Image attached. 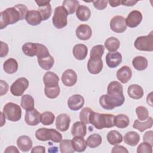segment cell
<instances>
[{
	"label": "cell",
	"mask_w": 153,
	"mask_h": 153,
	"mask_svg": "<svg viewBox=\"0 0 153 153\" xmlns=\"http://www.w3.org/2000/svg\"><path fill=\"white\" fill-rule=\"evenodd\" d=\"M27 12V8L23 4H17L14 7L6 8L0 13V29H3L8 25L23 20Z\"/></svg>",
	"instance_id": "cell-1"
},
{
	"label": "cell",
	"mask_w": 153,
	"mask_h": 153,
	"mask_svg": "<svg viewBox=\"0 0 153 153\" xmlns=\"http://www.w3.org/2000/svg\"><path fill=\"white\" fill-rule=\"evenodd\" d=\"M114 117L115 116L112 114H100L92 111L90 115L89 123L99 130L111 128L115 126Z\"/></svg>",
	"instance_id": "cell-2"
},
{
	"label": "cell",
	"mask_w": 153,
	"mask_h": 153,
	"mask_svg": "<svg viewBox=\"0 0 153 153\" xmlns=\"http://www.w3.org/2000/svg\"><path fill=\"white\" fill-rule=\"evenodd\" d=\"M36 138L41 141L51 140L55 143H60L62 140V134L54 128H39L35 132Z\"/></svg>",
	"instance_id": "cell-3"
},
{
	"label": "cell",
	"mask_w": 153,
	"mask_h": 153,
	"mask_svg": "<svg viewBox=\"0 0 153 153\" xmlns=\"http://www.w3.org/2000/svg\"><path fill=\"white\" fill-rule=\"evenodd\" d=\"M125 97L124 94L115 96L108 94H103L99 98V103L105 109L112 110L115 107L121 106L124 103Z\"/></svg>",
	"instance_id": "cell-4"
},
{
	"label": "cell",
	"mask_w": 153,
	"mask_h": 153,
	"mask_svg": "<svg viewBox=\"0 0 153 153\" xmlns=\"http://www.w3.org/2000/svg\"><path fill=\"white\" fill-rule=\"evenodd\" d=\"M6 118L11 121L16 122L20 120L22 109L19 105L13 102H8L5 105L2 111Z\"/></svg>",
	"instance_id": "cell-5"
},
{
	"label": "cell",
	"mask_w": 153,
	"mask_h": 153,
	"mask_svg": "<svg viewBox=\"0 0 153 153\" xmlns=\"http://www.w3.org/2000/svg\"><path fill=\"white\" fill-rule=\"evenodd\" d=\"M68 13L63 6H58L54 9L52 19L53 25L57 29H62L68 24Z\"/></svg>",
	"instance_id": "cell-6"
},
{
	"label": "cell",
	"mask_w": 153,
	"mask_h": 153,
	"mask_svg": "<svg viewBox=\"0 0 153 153\" xmlns=\"http://www.w3.org/2000/svg\"><path fill=\"white\" fill-rule=\"evenodd\" d=\"M134 45L137 50L140 51H152L153 31H151L148 35L137 37L134 41Z\"/></svg>",
	"instance_id": "cell-7"
},
{
	"label": "cell",
	"mask_w": 153,
	"mask_h": 153,
	"mask_svg": "<svg viewBox=\"0 0 153 153\" xmlns=\"http://www.w3.org/2000/svg\"><path fill=\"white\" fill-rule=\"evenodd\" d=\"M29 81L25 77L17 79L11 85L10 91L15 96H21L29 87Z\"/></svg>",
	"instance_id": "cell-8"
},
{
	"label": "cell",
	"mask_w": 153,
	"mask_h": 153,
	"mask_svg": "<svg viewBox=\"0 0 153 153\" xmlns=\"http://www.w3.org/2000/svg\"><path fill=\"white\" fill-rule=\"evenodd\" d=\"M110 27L116 33H123L127 29L126 19L121 16H115L110 21Z\"/></svg>",
	"instance_id": "cell-9"
},
{
	"label": "cell",
	"mask_w": 153,
	"mask_h": 153,
	"mask_svg": "<svg viewBox=\"0 0 153 153\" xmlns=\"http://www.w3.org/2000/svg\"><path fill=\"white\" fill-rule=\"evenodd\" d=\"M41 114L33 108L30 111H26L25 115V121L29 126H35L41 122Z\"/></svg>",
	"instance_id": "cell-10"
},
{
	"label": "cell",
	"mask_w": 153,
	"mask_h": 153,
	"mask_svg": "<svg viewBox=\"0 0 153 153\" xmlns=\"http://www.w3.org/2000/svg\"><path fill=\"white\" fill-rule=\"evenodd\" d=\"M142 20V14L138 10L131 11L126 19V25L129 27H137Z\"/></svg>",
	"instance_id": "cell-11"
},
{
	"label": "cell",
	"mask_w": 153,
	"mask_h": 153,
	"mask_svg": "<svg viewBox=\"0 0 153 153\" xmlns=\"http://www.w3.org/2000/svg\"><path fill=\"white\" fill-rule=\"evenodd\" d=\"M62 81L63 84L67 87L74 86L77 81V75L76 73L71 69L65 70L62 74Z\"/></svg>",
	"instance_id": "cell-12"
},
{
	"label": "cell",
	"mask_w": 153,
	"mask_h": 153,
	"mask_svg": "<svg viewBox=\"0 0 153 153\" xmlns=\"http://www.w3.org/2000/svg\"><path fill=\"white\" fill-rule=\"evenodd\" d=\"M71 123V118L69 115L62 113L57 115L56 120V128L60 131H66L68 130Z\"/></svg>",
	"instance_id": "cell-13"
},
{
	"label": "cell",
	"mask_w": 153,
	"mask_h": 153,
	"mask_svg": "<svg viewBox=\"0 0 153 153\" xmlns=\"http://www.w3.org/2000/svg\"><path fill=\"white\" fill-rule=\"evenodd\" d=\"M84 99L80 94H74L69 97L68 100V106L72 111L80 109L84 105Z\"/></svg>",
	"instance_id": "cell-14"
},
{
	"label": "cell",
	"mask_w": 153,
	"mask_h": 153,
	"mask_svg": "<svg viewBox=\"0 0 153 153\" xmlns=\"http://www.w3.org/2000/svg\"><path fill=\"white\" fill-rule=\"evenodd\" d=\"M76 37L83 41L89 39L92 35V29L91 27L86 24H82L79 25L75 30Z\"/></svg>",
	"instance_id": "cell-15"
},
{
	"label": "cell",
	"mask_w": 153,
	"mask_h": 153,
	"mask_svg": "<svg viewBox=\"0 0 153 153\" xmlns=\"http://www.w3.org/2000/svg\"><path fill=\"white\" fill-rule=\"evenodd\" d=\"M122 62V55L118 51L109 52L106 56V63L108 67L114 68L117 67Z\"/></svg>",
	"instance_id": "cell-16"
},
{
	"label": "cell",
	"mask_w": 153,
	"mask_h": 153,
	"mask_svg": "<svg viewBox=\"0 0 153 153\" xmlns=\"http://www.w3.org/2000/svg\"><path fill=\"white\" fill-rule=\"evenodd\" d=\"M117 78L122 83H127L132 76V71L128 66H123L117 72Z\"/></svg>",
	"instance_id": "cell-17"
},
{
	"label": "cell",
	"mask_w": 153,
	"mask_h": 153,
	"mask_svg": "<svg viewBox=\"0 0 153 153\" xmlns=\"http://www.w3.org/2000/svg\"><path fill=\"white\" fill-rule=\"evenodd\" d=\"M103 69V61L102 59H89L87 63V69L91 74H98Z\"/></svg>",
	"instance_id": "cell-18"
},
{
	"label": "cell",
	"mask_w": 153,
	"mask_h": 153,
	"mask_svg": "<svg viewBox=\"0 0 153 153\" xmlns=\"http://www.w3.org/2000/svg\"><path fill=\"white\" fill-rule=\"evenodd\" d=\"M17 145L21 151L27 152L29 151L32 147V141L28 136L22 135L17 138Z\"/></svg>",
	"instance_id": "cell-19"
},
{
	"label": "cell",
	"mask_w": 153,
	"mask_h": 153,
	"mask_svg": "<svg viewBox=\"0 0 153 153\" xmlns=\"http://www.w3.org/2000/svg\"><path fill=\"white\" fill-rule=\"evenodd\" d=\"M59 78L55 73L50 71L45 72L43 76V82L45 87H53L59 85Z\"/></svg>",
	"instance_id": "cell-20"
},
{
	"label": "cell",
	"mask_w": 153,
	"mask_h": 153,
	"mask_svg": "<svg viewBox=\"0 0 153 153\" xmlns=\"http://www.w3.org/2000/svg\"><path fill=\"white\" fill-rule=\"evenodd\" d=\"M25 20L29 25L32 26H37L42 21L40 13L36 10L28 11L26 15Z\"/></svg>",
	"instance_id": "cell-21"
},
{
	"label": "cell",
	"mask_w": 153,
	"mask_h": 153,
	"mask_svg": "<svg viewBox=\"0 0 153 153\" xmlns=\"http://www.w3.org/2000/svg\"><path fill=\"white\" fill-rule=\"evenodd\" d=\"M72 53L76 59L78 60H82L85 59L87 55L88 48L83 44H78L74 45Z\"/></svg>",
	"instance_id": "cell-22"
},
{
	"label": "cell",
	"mask_w": 153,
	"mask_h": 153,
	"mask_svg": "<svg viewBox=\"0 0 153 153\" xmlns=\"http://www.w3.org/2000/svg\"><path fill=\"white\" fill-rule=\"evenodd\" d=\"M39 43L26 42L22 45V49L23 53L29 57L36 56L39 51Z\"/></svg>",
	"instance_id": "cell-23"
},
{
	"label": "cell",
	"mask_w": 153,
	"mask_h": 153,
	"mask_svg": "<svg viewBox=\"0 0 153 153\" xmlns=\"http://www.w3.org/2000/svg\"><path fill=\"white\" fill-rule=\"evenodd\" d=\"M107 94L115 96L123 95V85L118 81H111L108 85Z\"/></svg>",
	"instance_id": "cell-24"
},
{
	"label": "cell",
	"mask_w": 153,
	"mask_h": 153,
	"mask_svg": "<svg viewBox=\"0 0 153 153\" xmlns=\"http://www.w3.org/2000/svg\"><path fill=\"white\" fill-rule=\"evenodd\" d=\"M87 133V127L82 121H76L74 123L71 128V134L74 136L84 137Z\"/></svg>",
	"instance_id": "cell-25"
},
{
	"label": "cell",
	"mask_w": 153,
	"mask_h": 153,
	"mask_svg": "<svg viewBox=\"0 0 153 153\" xmlns=\"http://www.w3.org/2000/svg\"><path fill=\"white\" fill-rule=\"evenodd\" d=\"M127 93L133 99H140L143 96V90L138 84H131L127 88Z\"/></svg>",
	"instance_id": "cell-26"
},
{
	"label": "cell",
	"mask_w": 153,
	"mask_h": 153,
	"mask_svg": "<svg viewBox=\"0 0 153 153\" xmlns=\"http://www.w3.org/2000/svg\"><path fill=\"white\" fill-rule=\"evenodd\" d=\"M37 59L39 66L44 70L48 71L51 69L54 65V59L50 54Z\"/></svg>",
	"instance_id": "cell-27"
},
{
	"label": "cell",
	"mask_w": 153,
	"mask_h": 153,
	"mask_svg": "<svg viewBox=\"0 0 153 153\" xmlns=\"http://www.w3.org/2000/svg\"><path fill=\"white\" fill-rule=\"evenodd\" d=\"M71 141L73 148L75 151L81 152H84L87 148V145L84 137L74 136Z\"/></svg>",
	"instance_id": "cell-28"
},
{
	"label": "cell",
	"mask_w": 153,
	"mask_h": 153,
	"mask_svg": "<svg viewBox=\"0 0 153 153\" xmlns=\"http://www.w3.org/2000/svg\"><path fill=\"white\" fill-rule=\"evenodd\" d=\"M124 141L127 145L134 146L140 141V135L134 131H128L124 136Z\"/></svg>",
	"instance_id": "cell-29"
},
{
	"label": "cell",
	"mask_w": 153,
	"mask_h": 153,
	"mask_svg": "<svg viewBox=\"0 0 153 153\" xmlns=\"http://www.w3.org/2000/svg\"><path fill=\"white\" fill-rule=\"evenodd\" d=\"M18 63L13 58H10L6 60L3 64L4 71L8 74H13L17 72L18 69Z\"/></svg>",
	"instance_id": "cell-30"
},
{
	"label": "cell",
	"mask_w": 153,
	"mask_h": 153,
	"mask_svg": "<svg viewBox=\"0 0 153 153\" xmlns=\"http://www.w3.org/2000/svg\"><path fill=\"white\" fill-rule=\"evenodd\" d=\"M153 120L152 117H148L144 122H141L138 120H135L133 124V127L136 130H138L140 132H143L146 129L151 128L152 127Z\"/></svg>",
	"instance_id": "cell-31"
},
{
	"label": "cell",
	"mask_w": 153,
	"mask_h": 153,
	"mask_svg": "<svg viewBox=\"0 0 153 153\" xmlns=\"http://www.w3.org/2000/svg\"><path fill=\"white\" fill-rule=\"evenodd\" d=\"M130 123L128 117L124 114H120L114 117V126L119 128H126Z\"/></svg>",
	"instance_id": "cell-32"
},
{
	"label": "cell",
	"mask_w": 153,
	"mask_h": 153,
	"mask_svg": "<svg viewBox=\"0 0 153 153\" xmlns=\"http://www.w3.org/2000/svg\"><path fill=\"white\" fill-rule=\"evenodd\" d=\"M106 139L108 142L112 145H118L122 142L123 136L117 130H111L106 135Z\"/></svg>",
	"instance_id": "cell-33"
},
{
	"label": "cell",
	"mask_w": 153,
	"mask_h": 153,
	"mask_svg": "<svg viewBox=\"0 0 153 153\" xmlns=\"http://www.w3.org/2000/svg\"><path fill=\"white\" fill-rule=\"evenodd\" d=\"M76 16L81 21H87L91 16V11L87 6L79 5L76 11Z\"/></svg>",
	"instance_id": "cell-34"
},
{
	"label": "cell",
	"mask_w": 153,
	"mask_h": 153,
	"mask_svg": "<svg viewBox=\"0 0 153 153\" xmlns=\"http://www.w3.org/2000/svg\"><path fill=\"white\" fill-rule=\"evenodd\" d=\"M148 60L143 56H138L132 60V65L137 71H143L148 66Z\"/></svg>",
	"instance_id": "cell-35"
},
{
	"label": "cell",
	"mask_w": 153,
	"mask_h": 153,
	"mask_svg": "<svg viewBox=\"0 0 153 153\" xmlns=\"http://www.w3.org/2000/svg\"><path fill=\"white\" fill-rule=\"evenodd\" d=\"M120 42L115 37L111 36L105 41V47L109 52H115L120 47Z\"/></svg>",
	"instance_id": "cell-36"
},
{
	"label": "cell",
	"mask_w": 153,
	"mask_h": 153,
	"mask_svg": "<svg viewBox=\"0 0 153 153\" xmlns=\"http://www.w3.org/2000/svg\"><path fill=\"white\" fill-rule=\"evenodd\" d=\"M102 136L97 133H93L88 137L86 140V144L91 148H95L99 146L102 143Z\"/></svg>",
	"instance_id": "cell-37"
},
{
	"label": "cell",
	"mask_w": 153,
	"mask_h": 153,
	"mask_svg": "<svg viewBox=\"0 0 153 153\" xmlns=\"http://www.w3.org/2000/svg\"><path fill=\"white\" fill-rule=\"evenodd\" d=\"M34 99L29 94H24L21 98V106L26 111H30L34 108Z\"/></svg>",
	"instance_id": "cell-38"
},
{
	"label": "cell",
	"mask_w": 153,
	"mask_h": 153,
	"mask_svg": "<svg viewBox=\"0 0 153 153\" xmlns=\"http://www.w3.org/2000/svg\"><path fill=\"white\" fill-rule=\"evenodd\" d=\"M62 6L65 8L68 14H74L79 6V1L76 0H65L62 3Z\"/></svg>",
	"instance_id": "cell-39"
},
{
	"label": "cell",
	"mask_w": 153,
	"mask_h": 153,
	"mask_svg": "<svg viewBox=\"0 0 153 153\" xmlns=\"http://www.w3.org/2000/svg\"><path fill=\"white\" fill-rule=\"evenodd\" d=\"M105 50V47L102 45H96L93 46L90 51V58L93 59H102Z\"/></svg>",
	"instance_id": "cell-40"
},
{
	"label": "cell",
	"mask_w": 153,
	"mask_h": 153,
	"mask_svg": "<svg viewBox=\"0 0 153 153\" xmlns=\"http://www.w3.org/2000/svg\"><path fill=\"white\" fill-rule=\"evenodd\" d=\"M59 148L62 153H73L75 151L72 145V141L69 139L62 140L60 142Z\"/></svg>",
	"instance_id": "cell-41"
},
{
	"label": "cell",
	"mask_w": 153,
	"mask_h": 153,
	"mask_svg": "<svg viewBox=\"0 0 153 153\" xmlns=\"http://www.w3.org/2000/svg\"><path fill=\"white\" fill-rule=\"evenodd\" d=\"M38 11H39V13L41 16L42 20L43 21L47 20L48 19L50 18L51 14L52 11H51V6L50 5V3L39 7Z\"/></svg>",
	"instance_id": "cell-42"
},
{
	"label": "cell",
	"mask_w": 153,
	"mask_h": 153,
	"mask_svg": "<svg viewBox=\"0 0 153 153\" xmlns=\"http://www.w3.org/2000/svg\"><path fill=\"white\" fill-rule=\"evenodd\" d=\"M55 119V115L50 111H45L41 114V123L45 126H49L53 123Z\"/></svg>",
	"instance_id": "cell-43"
},
{
	"label": "cell",
	"mask_w": 153,
	"mask_h": 153,
	"mask_svg": "<svg viewBox=\"0 0 153 153\" xmlns=\"http://www.w3.org/2000/svg\"><path fill=\"white\" fill-rule=\"evenodd\" d=\"M60 93V88L59 85L53 87L44 88V93L45 96L49 99H55L58 97Z\"/></svg>",
	"instance_id": "cell-44"
},
{
	"label": "cell",
	"mask_w": 153,
	"mask_h": 153,
	"mask_svg": "<svg viewBox=\"0 0 153 153\" xmlns=\"http://www.w3.org/2000/svg\"><path fill=\"white\" fill-rule=\"evenodd\" d=\"M136 114L139 121H143L149 117V112L147 108L143 106H139L136 108Z\"/></svg>",
	"instance_id": "cell-45"
},
{
	"label": "cell",
	"mask_w": 153,
	"mask_h": 153,
	"mask_svg": "<svg viewBox=\"0 0 153 153\" xmlns=\"http://www.w3.org/2000/svg\"><path fill=\"white\" fill-rule=\"evenodd\" d=\"M92 109L88 107L84 108L79 112V119L81 121L83 122L85 124H90L89 118Z\"/></svg>",
	"instance_id": "cell-46"
},
{
	"label": "cell",
	"mask_w": 153,
	"mask_h": 153,
	"mask_svg": "<svg viewBox=\"0 0 153 153\" xmlns=\"http://www.w3.org/2000/svg\"><path fill=\"white\" fill-rule=\"evenodd\" d=\"M137 153H152V146L149 143L143 142L141 143L137 148Z\"/></svg>",
	"instance_id": "cell-47"
},
{
	"label": "cell",
	"mask_w": 153,
	"mask_h": 153,
	"mask_svg": "<svg viewBox=\"0 0 153 153\" xmlns=\"http://www.w3.org/2000/svg\"><path fill=\"white\" fill-rule=\"evenodd\" d=\"M93 6L94 8L99 10H103L106 8L108 1L106 0L105 1H92Z\"/></svg>",
	"instance_id": "cell-48"
},
{
	"label": "cell",
	"mask_w": 153,
	"mask_h": 153,
	"mask_svg": "<svg viewBox=\"0 0 153 153\" xmlns=\"http://www.w3.org/2000/svg\"><path fill=\"white\" fill-rule=\"evenodd\" d=\"M153 131L152 130L147 131L145 133L143 136V142L149 143L151 145L153 146V137H152Z\"/></svg>",
	"instance_id": "cell-49"
},
{
	"label": "cell",
	"mask_w": 153,
	"mask_h": 153,
	"mask_svg": "<svg viewBox=\"0 0 153 153\" xmlns=\"http://www.w3.org/2000/svg\"><path fill=\"white\" fill-rule=\"evenodd\" d=\"M9 48L8 45L7 43L1 41V50H0V57H4L6 56L8 53Z\"/></svg>",
	"instance_id": "cell-50"
},
{
	"label": "cell",
	"mask_w": 153,
	"mask_h": 153,
	"mask_svg": "<svg viewBox=\"0 0 153 153\" xmlns=\"http://www.w3.org/2000/svg\"><path fill=\"white\" fill-rule=\"evenodd\" d=\"M0 96H2L8 92L9 86L8 83L2 79L0 80Z\"/></svg>",
	"instance_id": "cell-51"
},
{
	"label": "cell",
	"mask_w": 153,
	"mask_h": 153,
	"mask_svg": "<svg viewBox=\"0 0 153 153\" xmlns=\"http://www.w3.org/2000/svg\"><path fill=\"white\" fill-rule=\"evenodd\" d=\"M112 153H118V152H123V153H128V151L127 149V148L121 145H114V146L112 148V151H111Z\"/></svg>",
	"instance_id": "cell-52"
},
{
	"label": "cell",
	"mask_w": 153,
	"mask_h": 153,
	"mask_svg": "<svg viewBox=\"0 0 153 153\" xmlns=\"http://www.w3.org/2000/svg\"><path fill=\"white\" fill-rule=\"evenodd\" d=\"M32 153H45V148L43 146L38 145L32 148L31 150Z\"/></svg>",
	"instance_id": "cell-53"
},
{
	"label": "cell",
	"mask_w": 153,
	"mask_h": 153,
	"mask_svg": "<svg viewBox=\"0 0 153 153\" xmlns=\"http://www.w3.org/2000/svg\"><path fill=\"white\" fill-rule=\"evenodd\" d=\"M5 153H19V149L15 146H9L4 151Z\"/></svg>",
	"instance_id": "cell-54"
},
{
	"label": "cell",
	"mask_w": 153,
	"mask_h": 153,
	"mask_svg": "<svg viewBox=\"0 0 153 153\" xmlns=\"http://www.w3.org/2000/svg\"><path fill=\"white\" fill-rule=\"evenodd\" d=\"M137 1H133V0H129V1H121V4L123 5L127 6V7H131L137 3Z\"/></svg>",
	"instance_id": "cell-55"
},
{
	"label": "cell",
	"mask_w": 153,
	"mask_h": 153,
	"mask_svg": "<svg viewBox=\"0 0 153 153\" xmlns=\"http://www.w3.org/2000/svg\"><path fill=\"white\" fill-rule=\"evenodd\" d=\"M108 3L112 7H116L119 6L121 4V1H114V0H109L108 1Z\"/></svg>",
	"instance_id": "cell-56"
},
{
	"label": "cell",
	"mask_w": 153,
	"mask_h": 153,
	"mask_svg": "<svg viewBox=\"0 0 153 153\" xmlns=\"http://www.w3.org/2000/svg\"><path fill=\"white\" fill-rule=\"evenodd\" d=\"M35 2L38 5V7L47 4H48L50 2V1H45V0H39V1H35Z\"/></svg>",
	"instance_id": "cell-57"
},
{
	"label": "cell",
	"mask_w": 153,
	"mask_h": 153,
	"mask_svg": "<svg viewBox=\"0 0 153 153\" xmlns=\"http://www.w3.org/2000/svg\"><path fill=\"white\" fill-rule=\"evenodd\" d=\"M1 117V127H2L4 124L5 123V115L3 113V112H1L0 113Z\"/></svg>",
	"instance_id": "cell-58"
},
{
	"label": "cell",
	"mask_w": 153,
	"mask_h": 153,
	"mask_svg": "<svg viewBox=\"0 0 153 153\" xmlns=\"http://www.w3.org/2000/svg\"><path fill=\"white\" fill-rule=\"evenodd\" d=\"M49 152H58V148L56 146H53L51 148H50L48 149Z\"/></svg>",
	"instance_id": "cell-59"
}]
</instances>
